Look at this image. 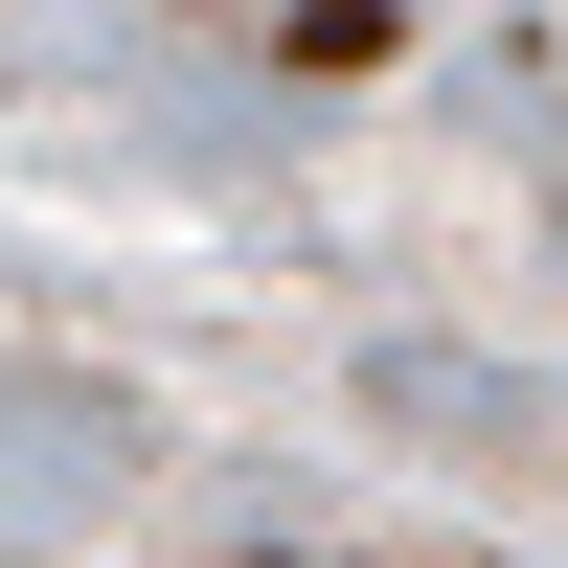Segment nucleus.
I'll use <instances>...</instances> for the list:
<instances>
[{
    "mask_svg": "<svg viewBox=\"0 0 568 568\" xmlns=\"http://www.w3.org/2000/svg\"><path fill=\"white\" fill-rule=\"evenodd\" d=\"M182 478V433L69 342H0V546L69 568V546H136V500Z\"/></svg>",
    "mask_w": 568,
    "mask_h": 568,
    "instance_id": "obj_1",
    "label": "nucleus"
}]
</instances>
